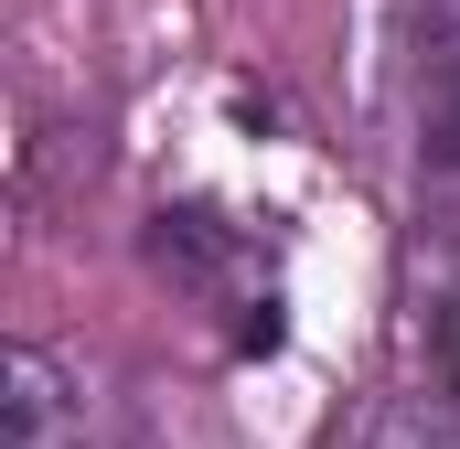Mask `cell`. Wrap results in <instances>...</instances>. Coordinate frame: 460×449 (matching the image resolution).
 <instances>
[{
  "instance_id": "1",
  "label": "cell",
  "mask_w": 460,
  "mask_h": 449,
  "mask_svg": "<svg viewBox=\"0 0 460 449\" xmlns=\"http://www.w3.org/2000/svg\"><path fill=\"white\" fill-rule=\"evenodd\" d=\"M0 449H86V396L43 342L0 353Z\"/></svg>"
},
{
  "instance_id": "2",
  "label": "cell",
  "mask_w": 460,
  "mask_h": 449,
  "mask_svg": "<svg viewBox=\"0 0 460 449\" xmlns=\"http://www.w3.org/2000/svg\"><path fill=\"white\" fill-rule=\"evenodd\" d=\"M385 449H460V418H396Z\"/></svg>"
},
{
  "instance_id": "3",
  "label": "cell",
  "mask_w": 460,
  "mask_h": 449,
  "mask_svg": "<svg viewBox=\"0 0 460 449\" xmlns=\"http://www.w3.org/2000/svg\"><path fill=\"white\" fill-rule=\"evenodd\" d=\"M439 364H450V396H460V300H450V321H439Z\"/></svg>"
}]
</instances>
